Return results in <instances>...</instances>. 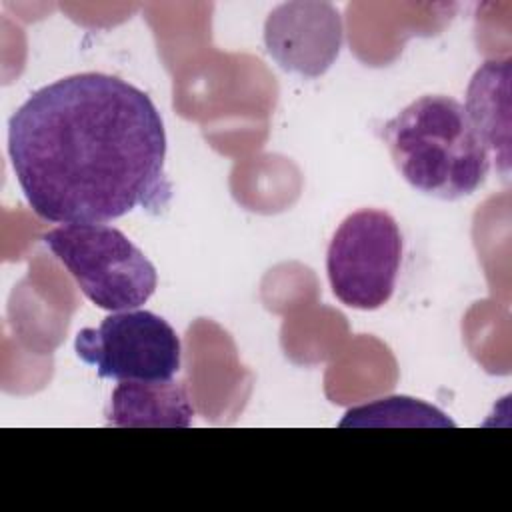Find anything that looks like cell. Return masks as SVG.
<instances>
[{"label":"cell","instance_id":"7a4b0ae2","mask_svg":"<svg viewBox=\"0 0 512 512\" xmlns=\"http://www.w3.org/2000/svg\"><path fill=\"white\" fill-rule=\"evenodd\" d=\"M382 138L400 176L426 196H470L490 170V150L464 104L450 96L416 98L382 126Z\"/></svg>","mask_w":512,"mask_h":512},{"label":"cell","instance_id":"ba28073f","mask_svg":"<svg viewBox=\"0 0 512 512\" xmlns=\"http://www.w3.org/2000/svg\"><path fill=\"white\" fill-rule=\"evenodd\" d=\"M464 108L506 176L510 168V58L486 60L474 72Z\"/></svg>","mask_w":512,"mask_h":512},{"label":"cell","instance_id":"52a82bcc","mask_svg":"<svg viewBox=\"0 0 512 512\" xmlns=\"http://www.w3.org/2000/svg\"><path fill=\"white\" fill-rule=\"evenodd\" d=\"M194 406L186 386L176 380L120 382L108 408V424L122 428H188Z\"/></svg>","mask_w":512,"mask_h":512},{"label":"cell","instance_id":"5b68a950","mask_svg":"<svg viewBox=\"0 0 512 512\" xmlns=\"http://www.w3.org/2000/svg\"><path fill=\"white\" fill-rule=\"evenodd\" d=\"M74 352L94 366L100 378L158 382L180 370L182 344L162 316L150 310H120L108 314L98 328L78 330Z\"/></svg>","mask_w":512,"mask_h":512},{"label":"cell","instance_id":"9c48e42d","mask_svg":"<svg viewBox=\"0 0 512 512\" xmlns=\"http://www.w3.org/2000/svg\"><path fill=\"white\" fill-rule=\"evenodd\" d=\"M340 426H454V422L432 404L410 396H390L350 408Z\"/></svg>","mask_w":512,"mask_h":512},{"label":"cell","instance_id":"3957f363","mask_svg":"<svg viewBox=\"0 0 512 512\" xmlns=\"http://www.w3.org/2000/svg\"><path fill=\"white\" fill-rule=\"evenodd\" d=\"M82 294L102 310H136L158 284L154 264L118 228L64 224L40 236Z\"/></svg>","mask_w":512,"mask_h":512},{"label":"cell","instance_id":"277c9868","mask_svg":"<svg viewBox=\"0 0 512 512\" xmlns=\"http://www.w3.org/2000/svg\"><path fill=\"white\" fill-rule=\"evenodd\" d=\"M402 262L396 220L376 208L348 214L328 244L326 274L332 294L348 308L376 310L394 292Z\"/></svg>","mask_w":512,"mask_h":512},{"label":"cell","instance_id":"6da1fadb","mask_svg":"<svg viewBox=\"0 0 512 512\" xmlns=\"http://www.w3.org/2000/svg\"><path fill=\"white\" fill-rule=\"evenodd\" d=\"M8 156L32 212L56 224H104L170 198L166 132L152 98L104 72L36 90L8 122Z\"/></svg>","mask_w":512,"mask_h":512},{"label":"cell","instance_id":"8992f818","mask_svg":"<svg viewBox=\"0 0 512 512\" xmlns=\"http://www.w3.org/2000/svg\"><path fill=\"white\" fill-rule=\"evenodd\" d=\"M342 16L330 2H286L264 22V44L286 72L322 76L342 48Z\"/></svg>","mask_w":512,"mask_h":512}]
</instances>
